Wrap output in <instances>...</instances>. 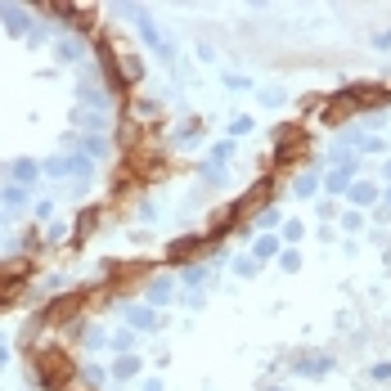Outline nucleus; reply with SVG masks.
<instances>
[{
  "instance_id": "3",
  "label": "nucleus",
  "mask_w": 391,
  "mask_h": 391,
  "mask_svg": "<svg viewBox=\"0 0 391 391\" xmlns=\"http://www.w3.org/2000/svg\"><path fill=\"white\" fill-rule=\"evenodd\" d=\"M90 157L85 153H68V157H50V162H45V171H50L54 180H85L90 176Z\"/></svg>"
},
{
  "instance_id": "29",
  "label": "nucleus",
  "mask_w": 391,
  "mask_h": 391,
  "mask_svg": "<svg viewBox=\"0 0 391 391\" xmlns=\"http://www.w3.org/2000/svg\"><path fill=\"white\" fill-rule=\"evenodd\" d=\"M225 85H229V90H252V81H248V77H239V72H229Z\"/></svg>"
},
{
  "instance_id": "15",
  "label": "nucleus",
  "mask_w": 391,
  "mask_h": 391,
  "mask_svg": "<svg viewBox=\"0 0 391 391\" xmlns=\"http://www.w3.org/2000/svg\"><path fill=\"white\" fill-rule=\"evenodd\" d=\"M364 225H369V221H364V212H356V207H351V212H342V216H337V229H347V234H360Z\"/></svg>"
},
{
  "instance_id": "17",
  "label": "nucleus",
  "mask_w": 391,
  "mask_h": 391,
  "mask_svg": "<svg viewBox=\"0 0 391 391\" xmlns=\"http://www.w3.org/2000/svg\"><path fill=\"white\" fill-rule=\"evenodd\" d=\"M229 157H234V140H216V144H212V157H207V162H212V167H225Z\"/></svg>"
},
{
  "instance_id": "26",
  "label": "nucleus",
  "mask_w": 391,
  "mask_h": 391,
  "mask_svg": "<svg viewBox=\"0 0 391 391\" xmlns=\"http://www.w3.org/2000/svg\"><path fill=\"white\" fill-rule=\"evenodd\" d=\"M198 136H203V126H198V121H189V126H180V131H176V144L185 149V144H193Z\"/></svg>"
},
{
  "instance_id": "13",
  "label": "nucleus",
  "mask_w": 391,
  "mask_h": 391,
  "mask_svg": "<svg viewBox=\"0 0 391 391\" xmlns=\"http://www.w3.org/2000/svg\"><path fill=\"white\" fill-rule=\"evenodd\" d=\"M136 337H140L136 328H117V333L108 337V347H113L117 356H131V351H136Z\"/></svg>"
},
{
  "instance_id": "30",
  "label": "nucleus",
  "mask_w": 391,
  "mask_h": 391,
  "mask_svg": "<svg viewBox=\"0 0 391 391\" xmlns=\"http://www.w3.org/2000/svg\"><path fill=\"white\" fill-rule=\"evenodd\" d=\"M373 50H391V32H373Z\"/></svg>"
},
{
  "instance_id": "23",
  "label": "nucleus",
  "mask_w": 391,
  "mask_h": 391,
  "mask_svg": "<svg viewBox=\"0 0 391 391\" xmlns=\"http://www.w3.org/2000/svg\"><path fill=\"white\" fill-rule=\"evenodd\" d=\"M54 54H59V64H77L81 59V41H59Z\"/></svg>"
},
{
  "instance_id": "24",
  "label": "nucleus",
  "mask_w": 391,
  "mask_h": 391,
  "mask_svg": "<svg viewBox=\"0 0 391 391\" xmlns=\"http://www.w3.org/2000/svg\"><path fill=\"white\" fill-rule=\"evenodd\" d=\"M279 270H284V275H297V270H301V252H297V248H284V252H279Z\"/></svg>"
},
{
  "instance_id": "1",
  "label": "nucleus",
  "mask_w": 391,
  "mask_h": 391,
  "mask_svg": "<svg viewBox=\"0 0 391 391\" xmlns=\"http://www.w3.org/2000/svg\"><path fill=\"white\" fill-rule=\"evenodd\" d=\"M126 14H131V23L140 28L144 45H149L153 54H162V59H171V54H176V41H171V36H167L162 28H157V18L149 14V9H126Z\"/></svg>"
},
{
  "instance_id": "31",
  "label": "nucleus",
  "mask_w": 391,
  "mask_h": 391,
  "mask_svg": "<svg viewBox=\"0 0 391 391\" xmlns=\"http://www.w3.org/2000/svg\"><path fill=\"white\" fill-rule=\"evenodd\" d=\"M140 391H167V383H162V378L153 373V378H144V387H140Z\"/></svg>"
},
{
  "instance_id": "32",
  "label": "nucleus",
  "mask_w": 391,
  "mask_h": 391,
  "mask_svg": "<svg viewBox=\"0 0 391 391\" xmlns=\"http://www.w3.org/2000/svg\"><path fill=\"white\" fill-rule=\"evenodd\" d=\"M315 234H320V243H333V239H337V229H333V225H320Z\"/></svg>"
},
{
  "instance_id": "27",
  "label": "nucleus",
  "mask_w": 391,
  "mask_h": 391,
  "mask_svg": "<svg viewBox=\"0 0 391 391\" xmlns=\"http://www.w3.org/2000/svg\"><path fill=\"white\" fill-rule=\"evenodd\" d=\"M261 104H265V108H284V104H288V95L279 90V85H270V90H261Z\"/></svg>"
},
{
  "instance_id": "7",
  "label": "nucleus",
  "mask_w": 391,
  "mask_h": 391,
  "mask_svg": "<svg viewBox=\"0 0 391 391\" xmlns=\"http://www.w3.org/2000/svg\"><path fill=\"white\" fill-rule=\"evenodd\" d=\"M176 284H180L176 275H157V279H149V288H144V301H149V306H157V311H162L167 301L176 297Z\"/></svg>"
},
{
  "instance_id": "11",
  "label": "nucleus",
  "mask_w": 391,
  "mask_h": 391,
  "mask_svg": "<svg viewBox=\"0 0 391 391\" xmlns=\"http://www.w3.org/2000/svg\"><path fill=\"white\" fill-rule=\"evenodd\" d=\"M77 100H81V104H90L95 113H104V117H108V108H113V95H108V90H95V85H81Z\"/></svg>"
},
{
  "instance_id": "18",
  "label": "nucleus",
  "mask_w": 391,
  "mask_h": 391,
  "mask_svg": "<svg viewBox=\"0 0 391 391\" xmlns=\"http://www.w3.org/2000/svg\"><path fill=\"white\" fill-rule=\"evenodd\" d=\"M279 239H284L288 248H297V243L306 239V225H301V221H284V229H279Z\"/></svg>"
},
{
  "instance_id": "35",
  "label": "nucleus",
  "mask_w": 391,
  "mask_h": 391,
  "mask_svg": "<svg viewBox=\"0 0 391 391\" xmlns=\"http://www.w3.org/2000/svg\"><path fill=\"white\" fill-rule=\"evenodd\" d=\"M383 207H391V185H387V189H383Z\"/></svg>"
},
{
  "instance_id": "4",
  "label": "nucleus",
  "mask_w": 391,
  "mask_h": 391,
  "mask_svg": "<svg viewBox=\"0 0 391 391\" xmlns=\"http://www.w3.org/2000/svg\"><path fill=\"white\" fill-rule=\"evenodd\" d=\"M0 23H5L14 36H28V41H41V32H36V23L28 9H18V5H0Z\"/></svg>"
},
{
  "instance_id": "16",
  "label": "nucleus",
  "mask_w": 391,
  "mask_h": 391,
  "mask_svg": "<svg viewBox=\"0 0 391 391\" xmlns=\"http://www.w3.org/2000/svg\"><path fill=\"white\" fill-rule=\"evenodd\" d=\"M234 275H239V279H256V275H261V261H256L252 252H243L239 261H234Z\"/></svg>"
},
{
  "instance_id": "34",
  "label": "nucleus",
  "mask_w": 391,
  "mask_h": 391,
  "mask_svg": "<svg viewBox=\"0 0 391 391\" xmlns=\"http://www.w3.org/2000/svg\"><path fill=\"white\" fill-rule=\"evenodd\" d=\"M383 176H387V185H391V157H387V162H383Z\"/></svg>"
},
{
  "instance_id": "2",
  "label": "nucleus",
  "mask_w": 391,
  "mask_h": 391,
  "mask_svg": "<svg viewBox=\"0 0 391 391\" xmlns=\"http://www.w3.org/2000/svg\"><path fill=\"white\" fill-rule=\"evenodd\" d=\"M288 369L297 378H328L333 373V356H328V351H297Z\"/></svg>"
},
{
  "instance_id": "10",
  "label": "nucleus",
  "mask_w": 391,
  "mask_h": 391,
  "mask_svg": "<svg viewBox=\"0 0 391 391\" xmlns=\"http://www.w3.org/2000/svg\"><path fill=\"white\" fill-rule=\"evenodd\" d=\"M144 373V360L136 356V351H131V356H117L113 360V378H117V383H126V378H140Z\"/></svg>"
},
{
  "instance_id": "36",
  "label": "nucleus",
  "mask_w": 391,
  "mask_h": 391,
  "mask_svg": "<svg viewBox=\"0 0 391 391\" xmlns=\"http://www.w3.org/2000/svg\"><path fill=\"white\" fill-rule=\"evenodd\" d=\"M265 391H284V387H265Z\"/></svg>"
},
{
  "instance_id": "12",
  "label": "nucleus",
  "mask_w": 391,
  "mask_h": 391,
  "mask_svg": "<svg viewBox=\"0 0 391 391\" xmlns=\"http://www.w3.org/2000/svg\"><path fill=\"white\" fill-rule=\"evenodd\" d=\"M9 176H14V185H23V189H28V185H36V176H41V167H36L32 157H18V162L9 167Z\"/></svg>"
},
{
  "instance_id": "19",
  "label": "nucleus",
  "mask_w": 391,
  "mask_h": 391,
  "mask_svg": "<svg viewBox=\"0 0 391 391\" xmlns=\"http://www.w3.org/2000/svg\"><path fill=\"white\" fill-rule=\"evenodd\" d=\"M23 203H28V189L23 185H5L0 189V207H23Z\"/></svg>"
},
{
  "instance_id": "21",
  "label": "nucleus",
  "mask_w": 391,
  "mask_h": 391,
  "mask_svg": "<svg viewBox=\"0 0 391 391\" xmlns=\"http://www.w3.org/2000/svg\"><path fill=\"white\" fill-rule=\"evenodd\" d=\"M256 131V121L248 113H239V117H229V140H239V136H252Z\"/></svg>"
},
{
  "instance_id": "25",
  "label": "nucleus",
  "mask_w": 391,
  "mask_h": 391,
  "mask_svg": "<svg viewBox=\"0 0 391 391\" xmlns=\"http://www.w3.org/2000/svg\"><path fill=\"white\" fill-rule=\"evenodd\" d=\"M369 383H378V387L391 383V360H378V364H373V369H369Z\"/></svg>"
},
{
  "instance_id": "6",
  "label": "nucleus",
  "mask_w": 391,
  "mask_h": 391,
  "mask_svg": "<svg viewBox=\"0 0 391 391\" xmlns=\"http://www.w3.org/2000/svg\"><path fill=\"white\" fill-rule=\"evenodd\" d=\"M347 203L356 207V212H369V207H378V203H383V189H378L373 180H351Z\"/></svg>"
},
{
  "instance_id": "33",
  "label": "nucleus",
  "mask_w": 391,
  "mask_h": 391,
  "mask_svg": "<svg viewBox=\"0 0 391 391\" xmlns=\"http://www.w3.org/2000/svg\"><path fill=\"white\" fill-rule=\"evenodd\" d=\"M5 364H9V347H0V369H5Z\"/></svg>"
},
{
  "instance_id": "20",
  "label": "nucleus",
  "mask_w": 391,
  "mask_h": 391,
  "mask_svg": "<svg viewBox=\"0 0 391 391\" xmlns=\"http://www.w3.org/2000/svg\"><path fill=\"white\" fill-rule=\"evenodd\" d=\"M72 117H77V126H85V131H104V126H108L104 113H85V108H77Z\"/></svg>"
},
{
  "instance_id": "28",
  "label": "nucleus",
  "mask_w": 391,
  "mask_h": 391,
  "mask_svg": "<svg viewBox=\"0 0 391 391\" xmlns=\"http://www.w3.org/2000/svg\"><path fill=\"white\" fill-rule=\"evenodd\" d=\"M198 234H189V239H176V243H171V256H185V252H193V248H198Z\"/></svg>"
},
{
  "instance_id": "8",
  "label": "nucleus",
  "mask_w": 391,
  "mask_h": 391,
  "mask_svg": "<svg viewBox=\"0 0 391 391\" xmlns=\"http://www.w3.org/2000/svg\"><path fill=\"white\" fill-rule=\"evenodd\" d=\"M207 279H212V265L207 261H189L185 270H180V288H189V297H193V292L207 288Z\"/></svg>"
},
{
  "instance_id": "14",
  "label": "nucleus",
  "mask_w": 391,
  "mask_h": 391,
  "mask_svg": "<svg viewBox=\"0 0 391 391\" xmlns=\"http://www.w3.org/2000/svg\"><path fill=\"white\" fill-rule=\"evenodd\" d=\"M68 144H81L90 162H95V157H108V140H104V136H90V140H77V136H72Z\"/></svg>"
},
{
  "instance_id": "22",
  "label": "nucleus",
  "mask_w": 391,
  "mask_h": 391,
  "mask_svg": "<svg viewBox=\"0 0 391 391\" xmlns=\"http://www.w3.org/2000/svg\"><path fill=\"white\" fill-rule=\"evenodd\" d=\"M203 180H207V185H216V189H225V185H229V171H225V167L203 162Z\"/></svg>"
},
{
  "instance_id": "9",
  "label": "nucleus",
  "mask_w": 391,
  "mask_h": 391,
  "mask_svg": "<svg viewBox=\"0 0 391 391\" xmlns=\"http://www.w3.org/2000/svg\"><path fill=\"white\" fill-rule=\"evenodd\" d=\"M279 252H284V239H279V229L252 239V256H256V261H279Z\"/></svg>"
},
{
  "instance_id": "5",
  "label": "nucleus",
  "mask_w": 391,
  "mask_h": 391,
  "mask_svg": "<svg viewBox=\"0 0 391 391\" xmlns=\"http://www.w3.org/2000/svg\"><path fill=\"white\" fill-rule=\"evenodd\" d=\"M121 315H126V328H136V333H157L162 328V311L149 306V301L144 306H126Z\"/></svg>"
}]
</instances>
